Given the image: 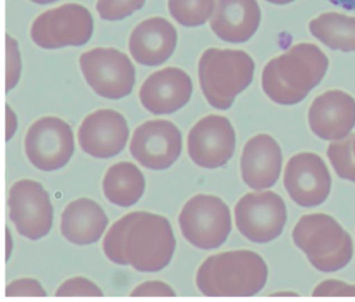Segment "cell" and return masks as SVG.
<instances>
[{
  "instance_id": "6da1fadb",
  "label": "cell",
  "mask_w": 355,
  "mask_h": 302,
  "mask_svg": "<svg viewBox=\"0 0 355 302\" xmlns=\"http://www.w3.org/2000/svg\"><path fill=\"white\" fill-rule=\"evenodd\" d=\"M103 247L114 264L130 266L140 272H159L171 262L176 240L166 217L134 212L112 225Z\"/></svg>"
},
{
  "instance_id": "7a4b0ae2",
  "label": "cell",
  "mask_w": 355,
  "mask_h": 302,
  "mask_svg": "<svg viewBox=\"0 0 355 302\" xmlns=\"http://www.w3.org/2000/svg\"><path fill=\"white\" fill-rule=\"evenodd\" d=\"M328 66L327 56L318 46L297 44L266 65L261 87L275 103L294 106L321 83Z\"/></svg>"
},
{
  "instance_id": "3957f363",
  "label": "cell",
  "mask_w": 355,
  "mask_h": 302,
  "mask_svg": "<svg viewBox=\"0 0 355 302\" xmlns=\"http://www.w3.org/2000/svg\"><path fill=\"white\" fill-rule=\"evenodd\" d=\"M268 266L251 250H232L209 256L199 267L196 285L207 297H252L265 287Z\"/></svg>"
},
{
  "instance_id": "277c9868",
  "label": "cell",
  "mask_w": 355,
  "mask_h": 302,
  "mask_svg": "<svg viewBox=\"0 0 355 302\" xmlns=\"http://www.w3.org/2000/svg\"><path fill=\"white\" fill-rule=\"evenodd\" d=\"M292 237L295 245L321 272L342 270L352 260V237L329 215L315 212L301 217Z\"/></svg>"
},
{
  "instance_id": "5b68a950",
  "label": "cell",
  "mask_w": 355,
  "mask_h": 302,
  "mask_svg": "<svg viewBox=\"0 0 355 302\" xmlns=\"http://www.w3.org/2000/svg\"><path fill=\"white\" fill-rule=\"evenodd\" d=\"M254 70V60L242 50L209 48L198 65L205 99L217 110H228L236 96L252 83Z\"/></svg>"
},
{
  "instance_id": "8992f818",
  "label": "cell",
  "mask_w": 355,
  "mask_h": 302,
  "mask_svg": "<svg viewBox=\"0 0 355 302\" xmlns=\"http://www.w3.org/2000/svg\"><path fill=\"white\" fill-rule=\"evenodd\" d=\"M184 239L201 250L221 247L232 231V214L227 204L214 195L198 194L186 202L180 217Z\"/></svg>"
},
{
  "instance_id": "52a82bcc",
  "label": "cell",
  "mask_w": 355,
  "mask_h": 302,
  "mask_svg": "<svg viewBox=\"0 0 355 302\" xmlns=\"http://www.w3.org/2000/svg\"><path fill=\"white\" fill-rule=\"evenodd\" d=\"M94 20L90 10L78 3H66L37 17L31 37L39 47L59 49L86 45L93 35Z\"/></svg>"
},
{
  "instance_id": "ba28073f",
  "label": "cell",
  "mask_w": 355,
  "mask_h": 302,
  "mask_svg": "<svg viewBox=\"0 0 355 302\" xmlns=\"http://www.w3.org/2000/svg\"><path fill=\"white\" fill-rule=\"evenodd\" d=\"M83 75L93 91L110 100H119L132 93L136 68L130 58L115 48H94L80 56Z\"/></svg>"
},
{
  "instance_id": "9c48e42d",
  "label": "cell",
  "mask_w": 355,
  "mask_h": 302,
  "mask_svg": "<svg viewBox=\"0 0 355 302\" xmlns=\"http://www.w3.org/2000/svg\"><path fill=\"white\" fill-rule=\"evenodd\" d=\"M236 228L253 243L267 244L282 235L288 210L282 196L272 191H257L243 196L236 208Z\"/></svg>"
},
{
  "instance_id": "30bf717a",
  "label": "cell",
  "mask_w": 355,
  "mask_h": 302,
  "mask_svg": "<svg viewBox=\"0 0 355 302\" xmlns=\"http://www.w3.org/2000/svg\"><path fill=\"white\" fill-rule=\"evenodd\" d=\"M24 150L39 170H59L69 162L76 150L71 126L58 117L39 119L26 133Z\"/></svg>"
},
{
  "instance_id": "8fae6325",
  "label": "cell",
  "mask_w": 355,
  "mask_h": 302,
  "mask_svg": "<svg viewBox=\"0 0 355 302\" xmlns=\"http://www.w3.org/2000/svg\"><path fill=\"white\" fill-rule=\"evenodd\" d=\"M9 208L10 219L22 237L38 241L51 233L53 203L39 181L22 179L14 183L10 189Z\"/></svg>"
},
{
  "instance_id": "7c38bea8",
  "label": "cell",
  "mask_w": 355,
  "mask_h": 302,
  "mask_svg": "<svg viewBox=\"0 0 355 302\" xmlns=\"http://www.w3.org/2000/svg\"><path fill=\"white\" fill-rule=\"evenodd\" d=\"M236 131L226 117L209 115L191 128L187 147L191 160L201 168L225 166L236 151Z\"/></svg>"
},
{
  "instance_id": "4fadbf2b",
  "label": "cell",
  "mask_w": 355,
  "mask_h": 302,
  "mask_svg": "<svg viewBox=\"0 0 355 302\" xmlns=\"http://www.w3.org/2000/svg\"><path fill=\"white\" fill-rule=\"evenodd\" d=\"M130 150L135 160L145 168L166 170L182 153V133L171 121H147L135 131Z\"/></svg>"
},
{
  "instance_id": "5bb4252c",
  "label": "cell",
  "mask_w": 355,
  "mask_h": 302,
  "mask_svg": "<svg viewBox=\"0 0 355 302\" xmlns=\"http://www.w3.org/2000/svg\"><path fill=\"white\" fill-rule=\"evenodd\" d=\"M284 183L295 203L302 208H315L329 196L331 175L321 156L313 152H301L288 160Z\"/></svg>"
},
{
  "instance_id": "9a60e30c",
  "label": "cell",
  "mask_w": 355,
  "mask_h": 302,
  "mask_svg": "<svg viewBox=\"0 0 355 302\" xmlns=\"http://www.w3.org/2000/svg\"><path fill=\"white\" fill-rule=\"evenodd\" d=\"M78 137L80 148L87 154L107 160L123 151L130 137V128L123 115L101 108L84 119Z\"/></svg>"
},
{
  "instance_id": "2e32d148",
  "label": "cell",
  "mask_w": 355,
  "mask_h": 302,
  "mask_svg": "<svg viewBox=\"0 0 355 302\" xmlns=\"http://www.w3.org/2000/svg\"><path fill=\"white\" fill-rule=\"evenodd\" d=\"M193 94L190 75L180 68L168 67L153 73L140 89L142 106L153 115H170L184 108Z\"/></svg>"
},
{
  "instance_id": "e0dca14e",
  "label": "cell",
  "mask_w": 355,
  "mask_h": 302,
  "mask_svg": "<svg viewBox=\"0 0 355 302\" xmlns=\"http://www.w3.org/2000/svg\"><path fill=\"white\" fill-rule=\"evenodd\" d=\"M311 131L324 141H340L355 126V99L346 92L331 90L318 96L309 110Z\"/></svg>"
},
{
  "instance_id": "ac0fdd59",
  "label": "cell",
  "mask_w": 355,
  "mask_h": 302,
  "mask_svg": "<svg viewBox=\"0 0 355 302\" xmlns=\"http://www.w3.org/2000/svg\"><path fill=\"white\" fill-rule=\"evenodd\" d=\"M282 148L273 137L268 133L254 135L245 144L241 156L243 181L254 191L273 187L282 173Z\"/></svg>"
},
{
  "instance_id": "d6986e66",
  "label": "cell",
  "mask_w": 355,
  "mask_h": 302,
  "mask_svg": "<svg viewBox=\"0 0 355 302\" xmlns=\"http://www.w3.org/2000/svg\"><path fill=\"white\" fill-rule=\"evenodd\" d=\"M178 45V31L171 22L153 17L135 27L128 40L130 54L138 64L157 67L167 62Z\"/></svg>"
},
{
  "instance_id": "ffe728a7",
  "label": "cell",
  "mask_w": 355,
  "mask_h": 302,
  "mask_svg": "<svg viewBox=\"0 0 355 302\" xmlns=\"http://www.w3.org/2000/svg\"><path fill=\"white\" fill-rule=\"evenodd\" d=\"M261 12L257 0H216L211 28L228 43H245L261 24Z\"/></svg>"
},
{
  "instance_id": "44dd1931",
  "label": "cell",
  "mask_w": 355,
  "mask_h": 302,
  "mask_svg": "<svg viewBox=\"0 0 355 302\" xmlns=\"http://www.w3.org/2000/svg\"><path fill=\"white\" fill-rule=\"evenodd\" d=\"M109 225V218L101 204L89 198L70 202L61 216V233L70 243H97Z\"/></svg>"
},
{
  "instance_id": "7402d4cb",
  "label": "cell",
  "mask_w": 355,
  "mask_h": 302,
  "mask_svg": "<svg viewBox=\"0 0 355 302\" xmlns=\"http://www.w3.org/2000/svg\"><path fill=\"white\" fill-rule=\"evenodd\" d=\"M145 187L142 171L130 162H118L110 167L103 181L105 198L120 208L136 204L142 198Z\"/></svg>"
},
{
  "instance_id": "603a6c76",
  "label": "cell",
  "mask_w": 355,
  "mask_h": 302,
  "mask_svg": "<svg viewBox=\"0 0 355 302\" xmlns=\"http://www.w3.org/2000/svg\"><path fill=\"white\" fill-rule=\"evenodd\" d=\"M309 31L332 50L355 51V18L324 12L309 22Z\"/></svg>"
},
{
  "instance_id": "cb8c5ba5",
  "label": "cell",
  "mask_w": 355,
  "mask_h": 302,
  "mask_svg": "<svg viewBox=\"0 0 355 302\" xmlns=\"http://www.w3.org/2000/svg\"><path fill=\"white\" fill-rule=\"evenodd\" d=\"M216 0H168L170 14L182 26L198 27L213 15Z\"/></svg>"
},
{
  "instance_id": "d4e9b609",
  "label": "cell",
  "mask_w": 355,
  "mask_h": 302,
  "mask_svg": "<svg viewBox=\"0 0 355 302\" xmlns=\"http://www.w3.org/2000/svg\"><path fill=\"white\" fill-rule=\"evenodd\" d=\"M353 135L340 141L331 142L327 148V156L334 171L340 178L355 183V156L353 153Z\"/></svg>"
},
{
  "instance_id": "484cf974",
  "label": "cell",
  "mask_w": 355,
  "mask_h": 302,
  "mask_svg": "<svg viewBox=\"0 0 355 302\" xmlns=\"http://www.w3.org/2000/svg\"><path fill=\"white\" fill-rule=\"evenodd\" d=\"M146 0H98L97 12L107 21H119L132 16L144 6Z\"/></svg>"
},
{
  "instance_id": "4316f807",
  "label": "cell",
  "mask_w": 355,
  "mask_h": 302,
  "mask_svg": "<svg viewBox=\"0 0 355 302\" xmlns=\"http://www.w3.org/2000/svg\"><path fill=\"white\" fill-rule=\"evenodd\" d=\"M6 53H7V78L6 91L9 93L18 85L21 76L22 62L19 44L8 33L6 35Z\"/></svg>"
},
{
  "instance_id": "83f0119b",
  "label": "cell",
  "mask_w": 355,
  "mask_h": 302,
  "mask_svg": "<svg viewBox=\"0 0 355 302\" xmlns=\"http://www.w3.org/2000/svg\"><path fill=\"white\" fill-rule=\"evenodd\" d=\"M57 297H103V293L101 287L85 278V277H73L62 283L61 287L55 292Z\"/></svg>"
},
{
  "instance_id": "f1b7e54d",
  "label": "cell",
  "mask_w": 355,
  "mask_h": 302,
  "mask_svg": "<svg viewBox=\"0 0 355 302\" xmlns=\"http://www.w3.org/2000/svg\"><path fill=\"white\" fill-rule=\"evenodd\" d=\"M44 287L34 278H21L12 281L6 287V297H46Z\"/></svg>"
},
{
  "instance_id": "f546056e",
  "label": "cell",
  "mask_w": 355,
  "mask_h": 302,
  "mask_svg": "<svg viewBox=\"0 0 355 302\" xmlns=\"http://www.w3.org/2000/svg\"><path fill=\"white\" fill-rule=\"evenodd\" d=\"M313 297H355V285L336 279H327L317 285Z\"/></svg>"
},
{
  "instance_id": "4dcf8cb0",
  "label": "cell",
  "mask_w": 355,
  "mask_h": 302,
  "mask_svg": "<svg viewBox=\"0 0 355 302\" xmlns=\"http://www.w3.org/2000/svg\"><path fill=\"white\" fill-rule=\"evenodd\" d=\"M132 297H175L174 290L163 281L151 280L139 285L130 294Z\"/></svg>"
},
{
  "instance_id": "1f68e13d",
  "label": "cell",
  "mask_w": 355,
  "mask_h": 302,
  "mask_svg": "<svg viewBox=\"0 0 355 302\" xmlns=\"http://www.w3.org/2000/svg\"><path fill=\"white\" fill-rule=\"evenodd\" d=\"M6 112H7V135H6V141L9 142L15 135L18 128L17 116H16L14 110H12L9 104L6 106Z\"/></svg>"
},
{
  "instance_id": "d6a6232c",
  "label": "cell",
  "mask_w": 355,
  "mask_h": 302,
  "mask_svg": "<svg viewBox=\"0 0 355 302\" xmlns=\"http://www.w3.org/2000/svg\"><path fill=\"white\" fill-rule=\"evenodd\" d=\"M328 1L346 10H355V0H328Z\"/></svg>"
},
{
  "instance_id": "836d02e7",
  "label": "cell",
  "mask_w": 355,
  "mask_h": 302,
  "mask_svg": "<svg viewBox=\"0 0 355 302\" xmlns=\"http://www.w3.org/2000/svg\"><path fill=\"white\" fill-rule=\"evenodd\" d=\"M12 249H13V241H12L11 231L7 228V260H10Z\"/></svg>"
},
{
  "instance_id": "e575fe53",
  "label": "cell",
  "mask_w": 355,
  "mask_h": 302,
  "mask_svg": "<svg viewBox=\"0 0 355 302\" xmlns=\"http://www.w3.org/2000/svg\"><path fill=\"white\" fill-rule=\"evenodd\" d=\"M267 1L273 4H278V6H284V4L291 3L294 0H267Z\"/></svg>"
},
{
  "instance_id": "d590c367",
  "label": "cell",
  "mask_w": 355,
  "mask_h": 302,
  "mask_svg": "<svg viewBox=\"0 0 355 302\" xmlns=\"http://www.w3.org/2000/svg\"><path fill=\"white\" fill-rule=\"evenodd\" d=\"M31 1H33L34 3L37 4H49L53 3V2H57L58 0H31Z\"/></svg>"
},
{
  "instance_id": "8d00e7d4",
  "label": "cell",
  "mask_w": 355,
  "mask_h": 302,
  "mask_svg": "<svg viewBox=\"0 0 355 302\" xmlns=\"http://www.w3.org/2000/svg\"><path fill=\"white\" fill-rule=\"evenodd\" d=\"M352 146H353V153H354V156H355V133H354V135H353V144H352Z\"/></svg>"
}]
</instances>
